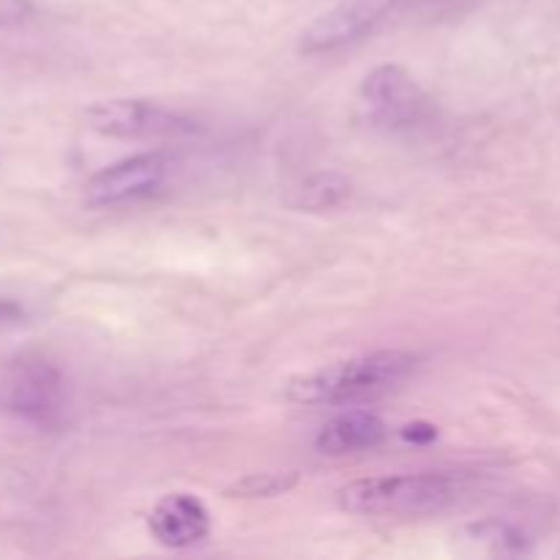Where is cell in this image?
Returning <instances> with one entry per match:
<instances>
[{"label":"cell","instance_id":"6da1fadb","mask_svg":"<svg viewBox=\"0 0 560 560\" xmlns=\"http://www.w3.org/2000/svg\"><path fill=\"white\" fill-rule=\"evenodd\" d=\"M419 359L408 350H375L306 372L288 383V399L306 408H353L397 392L416 372Z\"/></svg>","mask_w":560,"mask_h":560},{"label":"cell","instance_id":"7a4b0ae2","mask_svg":"<svg viewBox=\"0 0 560 560\" xmlns=\"http://www.w3.org/2000/svg\"><path fill=\"white\" fill-rule=\"evenodd\" d=\"M459 498V481L446 474H402L350 481L339 490V506L359 517H388V514H435Z\"/></svg>","mask_w":560,"mask_h":560},{"label":"cell","instance_id":"3957f363","mask_svg":"<svg viewBox=\"0 0 560 560\" xmlns=\"http://www.w3.org/2000/svg\"><path fill=\"white\" fill-rule=\"evenodd\" d=\"M69 405L66 377L42 353H20L0 361V410L25 424L52 430Z\"/></svg>","mask_w":560,"mask_h":560},{"label":"cell","instance_id":"277c9868","mask_svg":"<svg viewBox=\"0 0 560 560\" xmlns=\"http://www.w3.org/2000/svg\"><path fill=\"white\" fill-rule=\"evenodd\" d=\"M359 102L372 124L394 135L421 129L432 118V98L416 77L397 63L375 66L361 82Z\"/></svg>","mask_w":560,"mask_h":560},{"label":"cell","instance_id":"5b68a950","mask_svg":"<svg viewBox=\"0 0 560 560\" xmlns=\"http://www.w3.org/2000/svg\"><path fill=\"white\" fill-rule=\"evenodd\" d=\"M85 115L98 135L124 140H164L191 135L197 129L189 115L151 98H104L88 107Z\"/></svg>","mask_w":560,"mask_h":560},{"label":"cell","instance_id":"8992f818","mask_svg":"<svg viewBox=\"0 0 560 560\" xmlns=\"http://www.w3.org/2000/svg\"><path fill=\"white\" fill-rule=\"evenodd\" d=\"M405 0H339L301 33L304 55H331L364 42Z\"/></svg>","mask_w":560,"mask_h":560},{"label":"cell","instance_id":"52a82bcc","mask_svg":"<svg viewBox=\"0 0 560 560\" xmlns=\"http://www.w3.org/2000/svg\"><path fill=\"white\" fill-rule=\"evenodd\" d=\"M170 173H173V162L167 153H135L98 170L85 186V202L91 208H118L126 202L145 200L167 184Z\"/></svg>","mask_w":560,"mask_h":560},{"label":"cell","instance_id":"ba28073f","mask_svg":"<svg viewBox=\"0 0 560 560\" xmlns=\"http://www.w3.org/2000/svg\"><path fill=\"white\" fill-rule=\"evenodd\" d=\"M148 528L162 547L186 550L206 539L211 530V514L200 498L189 495V492H173L153 506Z\"/></svg>","mask_w":560,"mask_h":560},{"label":"cell","instance_id":"9c48e42d","mask_svg":"<svg viewBox=\"0 0 560 560\" xmlns=\"http://www.w3.org/2000/svg\"><path fill=\"white\" fill-rule=\"evenodd\" d=\"M386 438V424L370 410H350L328 421L317 435V448L331 457L366 452Z\"/></svg>","mask_w":560,"mask_h":560},{"label":"cell","instance_id":"30bf717a","mask_svg":"<svg viewBox=\"0 0 560 560\" xmlns=\"http://www.w3.org/2000/svg\"><path fill=\"white\" fill-rule=\"evenodd\" d=\"M468 541L487 556H528L534 552L536 536L509 520H487L481 525H470Z\"/></svg>","mask_w":560,"mask_h":560},{"label":"cell","instance_id":"8fae6325","mask_svg":"<svg viewBox=\"0 0 560 560\" xmlns=\"http://www.w3.org/2000/svg\"><path fill=\"white\" fill-rule=\"evenodd\" d=\"M350 184L339 173H315L301 184L295 206L306 208V211H326V208H337L339 202L348 200Z\"/></svg>","mask_w":560,"mask_h":560},{"label":"cell","instance_id":"7c38bea8","mask_svg":"<svg viewBox=\"0 0 560 560\" xmlns=\"http://www.w3.org/2000/svg\"><path fill=\"white\" fill-rule=\"evenodd\" d=\"M295 485V476L293 474H260V476H249V479H244L241 485H235V492H241V495H249V498H268V495H282V492H288L290 487Z\"/></svg>","mask_w":560,"mask_h":560},{"label":"cell","instance_id":"4fadbf2b","mask_svg":"<svg viewBox=\"0 0 560 560\" xmlns=\"http://www.w3.org/2000/svg\"><path fill=\"white\" fill-rule=\"evenodd\" d=\"M22 323H27V306L14 295L0 293V334L20 328Z\"/></svg>","mask_w":560,"mask_h":560}]
</instances>
